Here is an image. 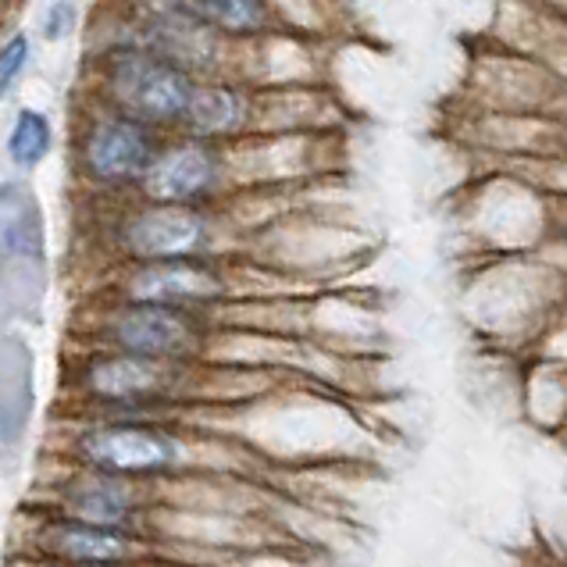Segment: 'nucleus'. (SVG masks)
<instances>
[{
  "mask_svg": "<svg viewBox=\"0 0 567 567\" xmlns=\"http://www.w3.org/2000/svg\"><path fill=\"white\" fill-rule=\"evenodd\" d=\"M165 143L168 133L86 96L72 128V175L96 197H136Z\"/></svg>",
  "mask_w": 567,
  "mask_h": 567,
  "instance_id": "nucleus-4",
  "label": "nucleus"
},
{
  "mask_svg": "<svg viewBox=\"0 0 567 567\" xmlns=\"http://www.w3.org/2000/svg\"><path fill=\"white\" fill-rule=\"evenodd\" d=\"M157 485L128 482L118 475L90 472V467L64 464L47 485V496L40 511L75 517V522L122 528V532H151L157 511Z\"/></svg>",
  "mask_w": 567,
  "mask_h": 567,
  "instance_id": "nucleus-8",
  "label": "nucleus"
},
{
  "mask_svg": "<svg viewBox=\"0 0 567 567\" xmlns=\"http://www.w3.org/2000/svg\"><path fill=\"white\" fill-rule=\"evenodd\" d=\"M79 25V11L72 0H51V4L43 8L40 14V37L47 43H61V40H69L72 32Z\"/></svg>",
  "mask_w": 567,
  "mask_h": 567,
  "instance_id": "nucleus-16",
  "label": "nucleus"
},
{
  "mask_svg": "<svg viewBox=\"0 0 567 567\" xmlns=\"http://www.w3.org/2000/svg\"><path fill=\"white\" fill-rule=\"evenodd\" d=\"M225 293H229V282H225V271L218 268V261H210V257H179V261L115 265L101 297L207 311Z\"/></svg>",
  "mask_w": 567,
  "mask_h": 567,
  "instance_id": "nucleus-9",
  "label": "nucleus"
},
{
  "mask_svg": "<svg viewBox=\"0 0 567 567\" xmlns=\"http://www.w3.org/2000/svg\"><path fill=\"white\" fill-rule=\"evenodd\" d=\"M197 75L136 43H101L90 61V101L175 136L183 128Z\"/></svg>",
  "mask_w": 567,
  "mask_h": 567,
  "instance_id": "nucleus-3",
  "label": "nucleus"
},
{
  "mask_svg": "<svg viewBox=\"0 0 567 567\" xmlns=\"http://www.w3.org/2000/svg\"><path fill=\"white\" fill-rule=\"evenodd\" d=\"M54 143H58V133L47 111L40 107L14 111V122L4 140V154L14 172H37L43 161L54 154Z\"/></svg>",
  "mask_w": 567,
  "mask_h": 567,
  "instance_id": "nucleus-14",
  "label": "nucleus"
},
{
  "mask_svg": "<svg viewBox=\"0 0 567 567\" xmlns=\"http://www.w3.org/2000/svg\"><path fill=\"white\" fill-rule=\"evenodd\" d=\"M189 364L83 347L64 361L69 417H168L186 393Z\"/></svg>",
  "mask_w": 567,
  "mask_h": 567,
  "instance_id": "nucleus-1",
  "label": "nucleus"
},
{
  "mask_svg": "<svg viewBox=\"0 0 567 567\" xmlns=\"http://www.w3.org/2000/svg\"><path fill=\"white\" fill-rule=\"evenodd\" d=\"M193 11L218 32L221 40H254L275 25L271 0H189Z\"/></svg>",
  "mask_w": 567,
  "mask_h": 567,
  "instance_id": "nucleus-13",
  "label": "nucleus"
},
{
  "mask_svg": "<svg viewBox=\"0 0 567 567\" xmlns=\"http://www.w3.org/2000/svg\"><path fill=\"white\" fill-rule=\"evenodd\" d=\"M40 204H32L25 183H0V257L4 261H37L43 257Z\"/></svg>",
  "mask_w": 567,
  "mask_h": 567,
  "instance_id": "nucleus-12",
  "label": "nucleus"
},
{
  "mask_svg": "<svg viewBox=\"0 0 567 567\" xmlns=\"http://www.w3.org/2000/svg\"><path fill=\"white\" fill-rule=\"evenodd\" d=\"M225 186V151L221 143L175 133L154 161L151 175L136 189V197L157 204L210 207Z\"/></svg>",
  "mask_w": 567,
  "mask_h": 567,
  "instance_id": "nucleus-10",
  "label": "nucleus"
},
{
  "mask_svg": "<svg viewBox=\"0 0 567 567\" xmlns=\"http://www.w3.org/2000/svg\"><path fill=\"white\" fill-rule=\"evenodd\" d=\"M104 247L111 265L210 257V250H215V218H210L207 207L125 197L104 225Z\"/></svg>",
  "mask_w": 567,
  "mask_h": 567,
  "instance_id": "nucleus-6",
  "label": "nucleus"
},
{
  "mask_svg": "<svg viewBox=\"0 0 567 567\" xmlns=\"http://www.w3.org/2000/svg\"><path fill=\"white\" fill-rule=\"evenodd\" d=\"M250 122V96L243 86L229 83V79H200L197 93H193L189 111L183 118V136H197L207 143H225L236 133H243Z\"/></svg>",
  "mask_w": 567,
  "mask_h": 567,
  "instance_id": "nucleus-11",
  "label": "nucleus"
},
{
  "mask_svg": "<svg viewBox=\"0 0 567 567\" xmlns=\"http://www.w3.org/2000/svg\"><path fill=\"white\" fill-rule=\"evenodd\" d=\"M29 61H32L29 32H11V37L0 43V101H8L11 90L22 83V75L29 72Z\"/></svg>",
  "mask_w": 567,
  "mask_h": 567,
  "instance_id": "nucleus-15",
  "label": "nucleus"
},
{
  "mask_svg": "<svg viewBox=\"0 0 567 567\" xmlns=\"http://www.w3.org/2000/svg\"><path fill=\"white\" fill-rule=\"evenodd\" d=\"M61 464L157 485L179 478L193 464V443L172 417H69Z\"/></svg>",
  "mask_w": 567,
  "mask_h": 567,
  "instance_id": "nucleus-2",
  "label": "nucleus"
},
{
  "mask_svg": "<svg viewBox=\"0 0 567 567\" xmlns=\"http://www.w3.org/2000/svg\"><path fill=\"white\" fill-rule=\"evenodd\" d=\"M75 339L83 347L193 364L197 353L204 350L207 326H204V311H186V307H168V303L96 297L90 307L86 326H79Z\"/></svg>",
  "mask_w": 567,
  "mask_h": 567,
  "instance_id": "nucleus-5",
  "label": "nucleus"
},
{
  "mask_svg": "<svg viewBox=\"0 0 567 567\" xmlns=\"http://www.w3.org/2000/svg\"><path fill=\"white\" fill-rule=\"evenodd\" d=\"M29 567H69V564H29Z\"/></svg>",
  "mask_w": 567,
  "mask_h": 567,
  "instance_id": "nucleus-17",
  "label": "nucleus"
},
{
  "mask_svg": "<svg viewBox=\"0 0 567 567\" xmlns=\"http://www.w3.org/2000/svg\"><path fill=\"white\" fill-rule=\"evenodd\" d=\"M25 564H69V567H151V532L104 528L75 517L40 511L25 528Z\"/></svg>",
  "mask_w": 567,
  "mask_h": 567,
  "instance_id": "nucleus-7",
  "label": "nucleus"
}]
</instances>
